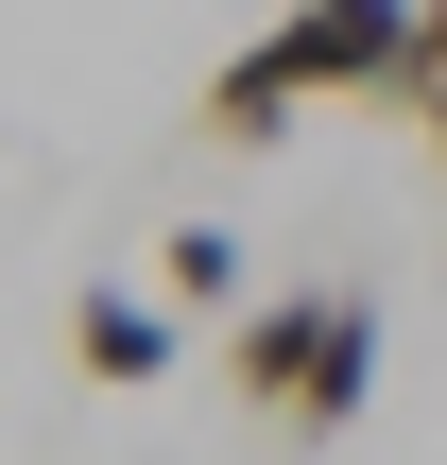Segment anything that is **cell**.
I'll use <instances>...</instances> for the list:
<instances>
[{
  "mask_svg": "<svg viewBox=\"0 0 447 465\" xmlns=\"http://www.w3.org/2000/svg\"><path fill=\"white\" fill-rule=\"evenodd\" d=\"M189 121H207L224 155H276V138L310 121V86H293V52L258 35V52H224V69H207V104H189Z\"/></svg>",
  "mask_w": 447,
  "mask_h": 465,
  "instance_id": "cell-3",
  "label": "cell"
},
{
  "mask_svg": "<svg viewBox=\"0 0 447 465\" xmlns=\"http://www.w3.org/2000/svg\"><path fill=\"white\" fill-rule=\"evenodd\" d=\"M276 52L310 104H413V0H293Z\"/></svg>",
  "mask_w": 447,
  "mask_h": 465,
  "instance_id": "cell-2",
  "label": "cell"
},
{
  "mask_svg": "<svg viewBox=\"0 0 447 465\" xmlns=\"http://www.w3.org/2000/svg\"><path fill=\"white\" fill-rule=\"evenodd\" d=\"M155 311H258V259H241V224H155Z\"/></svg>",
  "mask_w": 447,
  "mask_h": 465,
  "instance_id": "cell-5",
  "label": "cell"
},
{
  "mask_svg": "<svg viewBox=\"0 0 447 465\" xmlns=\"http://www.w3.org/2000/svg\"><path fill=\"white\" fill-rule=\"evenodd\" d=\"M224 380H241L258 431L345 449L362 397H379V293H362V276H293V293H258V311L224 328Z\"/></svg>",
  "mask_w": 447,
  "mask_h": 465,
  "instance_id": "cell-1",
  "label": "cell"
},
{
  "mask_svg": "<svg viewBox=\"0 0 447 465\" xmlns=\"http://www.w3.org/2000/svg\"><path fill=\"white\" fill-rule=\"evenodd\" d=\"M172 328H189V311H155V293H121V276L69 293V362H86V380H172Z\"/></svg>",
  "mask_w": 447,
  "mask_h": 465,
  "instance_id": "cell-4",
  "label": "cell"
},
{
  "mask_svg": "<svg viewBox=\"0 0 447 465\" xmlns=\"http://www.w3.org/2000/svg\"><path fill=\"white\" fill-rule=\"evenodd\" d=\"M413 138L447 155V0H413Z\"/></svg>",
  "mask_w": 447,
  "mask_h": 465,
  "instance_id": "cell-6",
  "label": "cell"
}]
</instances>
